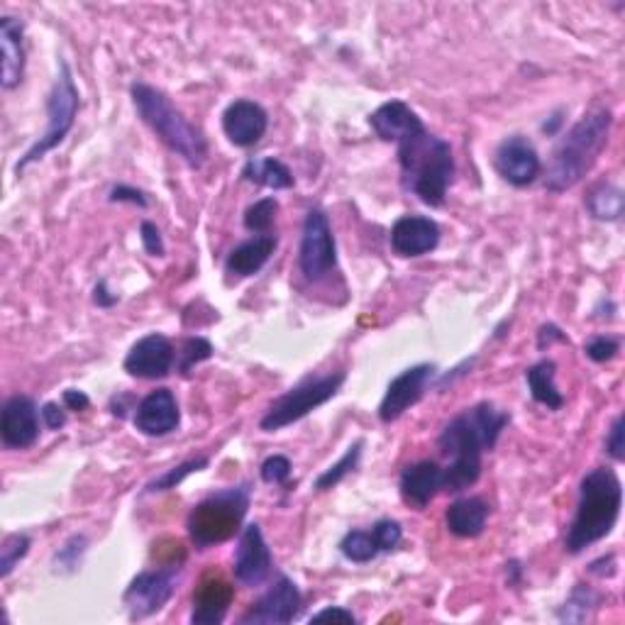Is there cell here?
Wrapping results in <instances>:
<instances>
[{
  "label": "cell",
  "instance_id": "obj_1",
  "mask_svg": "<svg viewBox=\"0 0 625 625\" xmlns=\"http://www.w3.org/2000/svg\"><path fill=\"white\" fill-rule=\"evenodd\" d=\"M511 423V413L493 403H477L449 421L437 447L449 459L443 467V491L459 493L477 484L481 475V455L496 447L503 427Z\"/></svg>",
  "mask_w": 625,
  "mask_h": 625
},
{
  "label": "cell",
  "instance_id": "obj_2",
  "mask_svg": "<svg viewBox=\"0 0 625 625\" xmlns=\"http://www.w3.org/2000/svg\"><path fill=\"white\" fill-rule=\"evenodd\" d=\"M397 145L403 189L413 191L425 205L440 208L455 179L453 147L443 137L427 133V127L405 135Z\"/></svg>",
  "mask_w": 625,
  "mask_h": 625
},
{
  "label": "cell",
  "instance_id": "obj_3",
  "mask_svg": "<svg viewBox=\"0 0 625 625\" xmlns=\"http://www.w3.org/2000/svg\"><path fill=\"white\" fill-rule=\"evenodd\" d=\"M621 509L623 487L616 471L611 467L587 471V477L579 484V503L565 537V550L569 555H579L611 535L621 518Z\"/></svg>",
  "mask_w": 625,
  "mask_h": 625
},
{
  "label": "cell",
  "instance_id": "obj_4",
  "mask_svg": "<svg viewBox=\"0 0 625 625\" xmlns=\"http://www.w3.org/2000/svg\"><path fill=\"white\" fill-rule=\"evenodd\" d=\"M613 127V113L609 108H599L579 120L572 130L559 139L553 152L550 167L545 174V189L550 193H565L587 177L599 155L609 145Z\"/></svg>",
  "mask_w": 625,
  "mask_h": 625
},
{
  "label": "cell",
  "instance_id": "obj_5",
  "mask_svg": "<svg viewBox=\"0 0 625 625\" xmlns=\"http://www.w3.org/2000/svg\"><path fill=\"white\" fill-rule=\"evenodd\" d=\"M133 103L152 133H155L174 155H179L189 167L201 169L208 159V139L199 127L169 101L167 93L149 83H133Z\"/></svg>",
  "mask_w": 625,
  "mask_h": 625
},
{
  "label": "cell",
  "instance_id": "obj_6",
  "mask_svg": "<svg viewBox=\"0 0 625 625\" xmlns=\"http://www.w3.org/2000/svg\"><path fill=\"white\" fill-rule=\"evenodd\" d=\"M249 511V487H230L211 493V496L196 503L191 509L189 518H186V528L193 545L199 550L227 543L243 531V521Z\"/></svg>",
  "mask_w": 625,
  "mask_h": 625
},
{
  "label": "cell",
  "instance_id": "obj_7",
  "mask_svg": "<svg viewBox=\"0 0 625 625\" xmlns=\"http://www.w3.org/2000/svg\"><path fill=\"white\" fill-rule=\"evenodd\" d=\"M79 89H76L74 74L69 69L67 62L59 64V76L52 86L49 101H47V127L45 133L40 135V139L32 145L20 161L15 164V174H23L30 164L40 161L45 155H49L52 149H57L67 135L71 133V127L76 123V115H79Z\"/></svg>",
  "mask_w": 625,
  "mask_h": 625
},
{
  "label": "cell",
  "instance_id": "obj_8",
  "mask_svg": "<svg viewBox=\"0 0 625 625\" xmlns=\"http://www.w3.org/2000/svg\"><path fill=\"white\" fill-rule=\"evenodd\" d=\"M347 379V371H327V375H317L303 379L301 383H295L293 389H289L283 397H279L269 405V411L261 418V431L277 433L281 427L293 425L295 421L305 418V415L313 413L315 409H321L333 397H337V391L343 389V383Z\"/></svg>",
  "mask_w": 625,
  "mask_h": 625
},
{
  "label": "cell",
  "instance_id": "obj_9",
  "mask_svg": "<svg viewBox=\"0 0 625 625\" xmlns=\"http://www.w3.org/2000/svg\"><path fill=\"white\" fill-rule=\"evenodd\" d=\"M183 562H169L159 569H147V572H139L125 591V606L130 611V618L142 621L159 613L171 596L177 594L179 579H181V567Z\"/></svg>",
  "mask_w": 625,
  "mask_h": 625
},
{
  "label": "cell",
  "instance_id": "obj_10",
  "mask_svg": "<svg viewBox=\"0 0 625 625\" xmlns=\"http://www.w3.org/2000/svg\"><path fill=\"white\" fill-rule=\"evenodd\" d=\"M337 267V247L331 221L321 208L305 213L299 247V269L309 281H321Z\"/></svg>",
  "mask_w": 625,
  "mask_h": 625
},
{
  "label": "cell",
  "instance_id": "obj_11",
  "mask_svg": "<svg viewBox=\"0 0 625 625\" xmlns=\"http://www.w3.org/2000/svg\"><path fill=\"white\" fill-rule=\"evenodd\" d=\"M303 609V596L295 581L279 577L269 591L252 606L239 623L243 625H283L299 618Z\"/></svg>",
  "mask_w": 625,
  "mask_h": 625
},
{
  "label": "cell",
  "instance_id": "obj_12",
  "mask_svg": "<svg viewBox=\"0 0 625 625\" xmlns=\"http://www.w3.org/2000/svg\"><path fill=\"white\" fill-rule=\"evenodd\" d=\"M496 171L503 181H509L515 189H523V186H531L543 171L540 155L528 137L513 135L509 139H503L496 149Z\"/></svg>",
  "mask_w": 625,
  "mask_h": 625
},
{
  "label": "cell",
  "instance_id": "obj_13",
  "mask_svg": "<svg viewBox=\"0 0 625 625\" xmlns=\"http://www.w3.org/2000/svg\"><path fill=\"white\" fill-rule=\"evenodd\" d=\"M433 377H435L433 365H415V367L403 369L401 375L389 383L387 393H383L381 405H379V421L381 423L399 421L401 415L411 409V405H415L423 399L427 383H431Z\"/></svg>",
  "mask_w": 625,
  "mask_h": 625
},
{
  "label": "cell",
  "instance_id": "obj_14",
  "mask_svg": "<svg viewBox=\"0 0 625 625\" xmlns=\"http://www.w3.org/2000/svg\"><path fill=\"white\" fill-rule=\"evenodd\" d=\"M271 565L274 559L265 533L257 523L245 525L235 553V579L245 587H261L271 574Z\"/></svg>",
  "mask_w": 625,
  "mask_h": 625
},
{
  "label": "cell",
  "instance_id": "obj_15",
  "mask_svg": "<svg viewBox=\"0 0 625 625\" xmlns=\"http://www.w3.org/2000/svg\"><path fill=\"white\" fill-rule=\"evenodd\" d=\"M177 361V349H174L171 339L159 333H152L139 337L137 343L130 347L125 357V371L130 377L137 379H164L169 377Z\"/></svg>",
  "mask_w": 625,
  "mask_h": 625
},
{
  "label": "cell",
  "instance_id": "obj_16",
  "mask_svg": "<svg viewBox=\"0 0 625 625\" xmlns=\"http://www.w3.org/2000/svg\"><path fill=\"white\" fill-rule=\"evenodd\" d=\"M37 405L30 397H10L0 415V437L8 449H27L40 437Z\"/></svg>",
  "mask_w": 625,
  "mask_h": 625
},
{
  "label": "cell",
  "instance_id": "obj_17",
  "mask_svg": "<svg viewBox=\"0 0 625 625\" xmlns=\"http://www.w3.org/2000/svg\"><path fill=\"white\" fill-rule=\"evenodd\" d=\"M181 423L179 401L169 389L149 391L135 409V427L142 435L164 437L174 433Z\"/></svg>",
  "mask_w": 625,
  "mask_h": 625
},
{
  "label": "cell",
  "instance_id": "obj_18",
  "mask_svg": "<svg viewBox=\"0 0 625 625\" xmlns=\"http://www.w3.org/2000/svg\"><path fill=\"white\" fill-rule=\"evenodd\" d=\"M269 127V115L255 101H235L223 113V133L235 147H255L265 137Z\"/></svg>",
  "mask_w": 625,
  "mask_h": 625
},
{
  "label": "cell",
  "instance_id": "obj_19",
  "mask_svg": "<svg viewBox=\"0 0 625 625\" xmlns=\"http://www.w3.org/2000/svg\"><path fill=\"white\" fill-rule=\"evenodd\" d=\"M440 245V227L425 215H403L391 227V249L399 257H423Z\"/></svg>",
  "mask_w": 625,
  "mask_h": 625
},
{
  "label": "cell",
  "instance_id": "obj_20",
  "mask_svg": "<svg viewBox=\"0 0 625 625\" xmlns=\"http://www.w3.org/2000/svg\"><path fill=\"white\" fill-rule=\"evenodd\" d=\"M235 589L221 574H208L201 579L199 589L193 594V625H221L233 606Z\"/></svg>",
  "mask_w": 625,
  "mask_h": 625
},
{
  "label": "cell",
  "instance_id": "obj_21",
  "mask_svg": "<svg viewBox=\"0 0 625 625\" xmlns=\"http://www.w3.org/2000/svg\"><path fill=\"white\" fill-rule=\"evenodd\" d=\"M401 496L415 509H425L443 491V467L433 459L409 465L401 471Z\"/></svg>",
  "mask_w": 625,
  "mask_h": 625
},
{
  "label": "cell",
  "instance_id": "obj_22",
  "mask_svg": "<svg viewBox=\"0 0 625 625\" xmlns=\"http://www.w3.org/2000/svg\"><path fill=\"white\" fill-rule=\"evenodd\" d=\"M0 52H3V89L13 91L25 76V25L13 15L0 18Z\"/></svg>",
  "mask_w": 625,
  "mask_h": 625
},
{
  "label": "cell",
  "instance_id": "obj_23",
  "mask_svg": "<svg viewBox=\"0 0 625 625\" xmlns=\"http://www.w3.org/2000/svg\"><path fill=\"white\" fill-rule=\"evenodd\" d=\"M369 125L383 142H399L405 135L415 133V130L425 127L418 113L403 101H389L379 105L377 111L369 115Z\"/></svg>",
  "mask_w": 625,
  "mask_h": 625
},
{
  "label": "cell",
  "instance_id": "obj_24",
  "mask_svg": "<svg viewBox=\"0 0 625 625\" xmlns=\"http://www.w3.org/2000/svg\"><path fill=\"white\" fill-rule=\"evenodd\" d=\"M274 249H277V235H255L247 243L237 245L233 252L227 255L225 269L227 274H233L237 279H247L255 277L257 271H261V267L267 265L271 259Z\"/></svg>",
  "mask_w": 625,
  "mask_h": 625
},
{
  "label": "cell",
  "instance_id": "obj_25",
  "mask_svg": "<svg viewBox=\"0 0 625 625\" xmlns=\"http://www.w3.org/2000/svg\"><path fill=\"white\" fill-rule=\"evenodd\" d=\"M489 511V503L481 496H462L449 503L445 511V525L457 537H477L487 528Z\"/></svg>",
  "mask_w": 625,
  "mask_h": 625
},
{
  "label": "cell",
  "instance_id": "obj_26",
  "mask_svg": "<svg viewBox=\"0 0 625 625\" xmlns=\"http://www.w3.org/2000/svg\"><path fill=\"white\" fill-rule=\"evenodd\" d=\"M555 361L553 359H543L533 365L528 371H525V381H528V389L533 393V399L537 403L547 405L550 411H559L565 405V397L562 391L557 389L555 383Z\"/></svg>",
  "mask_w": 625,
  "mask_h": 625
},
{
  "label": "cell",
  "instance_id": "obj_27",
  "mask_svg": "<svg viewBox=\"0 0 625 625\" xmlns=\"http://www.w3.org/2000/svg\"><path fill=\"white\" fill-rule=\"evenodd\" d=\"M243 177L249 183L257 186H267V189L281 191V189H291L293 186V174L291 169L277 157H255L245 164Z\"/></svg>",
  "mask_w": 625,
  "mask_h": 625
},
{
  "label": "cell",
  "instance_id": "obj_28",
  "mask_svg": "<svg viewBox=\"0 0 625 625\" xmlns=\"http://www.w3.org/2000/svg\"><path fill=\"white\" fill-rule=\"evenodd\" d=\"M623 191L616 183H599L587 196V208L591 217L603 223H616L623 217Z\"/></svg>",
  "mask_w": 625,
  "mask_h": 625
},
{
  "label": "cell",
  "instance_id": "obj_29",
  "mask_svg": "<svg viewBox=\"0 0 625 625\" xmlns=\"http://www.w3.org/2000/svg\"><path fill=\"white\" fill-rule=\"evenodd\" d=\"M339 550H343L349 562L357 565H367L381 553L377 537L371 531H349L343 537V543H339Z\"/></svg>",
  "mask_w": 625,
  "mask_h": 625
},
{
  "label": "cell",
  "instance_id": "obj_30",
  "mask_svg": "<svg viewBox=\"0 0 625 625\" xmlns=\"http://www.w3.org/2000/svg\"><path fill=\"white\" fill-rule=\"evenodd\" d=\"M596 603H599V596L594 589L577 584L572 589V594H569V599L562 603V609L557 611V618L562 623H581V621H587L589 611L594 609Z\"/></svg>",
  "mask_w": 625,
  "mask_h": 625
},
{
  "label": "cell",
  "instance_id": "obj_31",
  "mask_svg": "<svg viewBox=\"0 0 625 625\" xmlns=\"http://www.w3.org/2000/svg\"><path fill=\"white\" fill-rule=\"evenodd\" d=\"M361 447H365V443H361V440H357L353 447H347V453L339 457L333 467H327L323 475L315 479V489L317 491H327V489L337 487L339 481H343L347 475H353V471L359 465V459H361Z\"/></svg>",
  "mask_w": 625,
  "mask_h": 625
},
{
  "label": "cell",
  "instance_id": "obj_32",
  "mask_svg": "<svg viewBox=\"0 0 625 625\" xmlns=\"http://www.w3.org/2000/svg\"><path fill=\"white\" fill-rule=\"evenodd\" d=\"M277 213H279V201L274 199V196L252 203L245 211V227L255 235H269L274 223H277Z\"/></svg>",
  "mask_w": 625,
  "mask_h": 625
},
{
  "label": "cell",
  "instance_id": "obj_33",
  "mask_svg": "<svg viewBox=\"0 0 625 625\" xmlns=\"http://www.w3.org/2000/svg\"><path fill=\"white\" fill-rule=\"evenodd\" d=\"M205 467H208V457H203V455H201V457L186 459V462H181V465H177V467H171V469L164 471V475L157 477L155 481H149L147 491L155 493V491H171V489H177L186 477H191V475H196V471H201V469H205Z\"/></svg>",
  "mask_w": 625,
  "mask_h": 625
},
{
  "label": "cell",
  "instance_id": "obj_34",
  "mask_svg": "<svg viewBox=\"0 0 625 625\" xmlns=\"http://www.w3.org/2000/svg\"><path fill=\"white\" fill-rule=\"evenodd\" d=\"M32 540L25 533H13L8 535L3 540V547H0V577L8 579L13 574V569L20 565V559H25V555L30 553Z\"/></svg>",
  "mask_w": 625,
  "mask_h": 625
},
{
  "label": "cell",
  "instance_id": "obj_35",
  "mask_svg": "<svg viewBox=\"0 0 625 625\" xmlns=\"http://www.w3.org/2000/svg\"><path fill=\"white\" fill-rule=\"evenodd\" d=\"M86 555V537L74 535L71 540L59 547V553L54 555V572H76Z\"/></svg>",
  "mask_w": 625,
  "mask_h": 625
},
{
  "label": "cell",
  "instance_id": "obj_36",
  "mask_svg": "<svg viewBox=\"0 0 625 625\" xmlns=\"http://www.w3.org/2000/svg\"><path fill=\"white\" fill-rule=\"evenodd\" d=\"M213 357V345L208 343L205 337H191L186 339L181 353H177L179 359V369L181 371H189L193 365H199V361H205Z\"/></svg>",
  "mask_w": 625,
  "mask_h": 625
},
{
  "label": "cell",
  "instance_id": "obj_37",
  "mask_svg": "<svg viewBox=\"0 0 625 625\" xmlns=\"http://www.w3.org/2000/svg\"><path fill=\"white\" fill-rule=\"evenodd\" d=\"M618 349H621V343L616 337H611V335H596V337H591L587 347H584V353L591 361H596V365H603V361H611L613 357L618 355Z\"/></svg>",
  "mask_w": 625,
  "mask_h": 625
},
{
  "label": "cell",
  "instance_id": "obj_38",
  "mask_svg": "<svg viewBox=\"0 0 625 625\" xmlns=\"http://www.w3.org/2000/svg\"><path fill=\"white\" fill-rule=\"evenodd\" d=\"M259 475H261V479L267 481V484H283V481L291 477L289 457H283V455L267 457L259 467Z\"/></svg>",
  "mask_w": 625,
  "mask_h": 625
},
{
  "label": "cell",
  "instance_id": "obj_39",
  "mask_svg": "<svg viewBox=\"0 0 625 625\" xmlns=\"http://www.w3.org/2000/svg\"><path fill=\"white\" fill-rule=\"evenodd\" d=\"M371 533H375L381 553L397 550V547L401 545V537H403L401 525L397 521H389V518L375 523V528H371Z\"/></svg>",
  "mask_w": 625,
  "mask_h": 625
},
{
  "label": "cell",
  "instance_id": "obj_40",
  "mask_svg": "<svg viewBox=\"0 0 625 625\" xmlns=\"http://www.w3.org/2000/svg\"><path fill=\"white\" fill-rule=\"evenodd\" d=\"M139 237H142V247H145V252H147L149 257H164V252H167V247H164L161 233H159V227L155 223H149V221L142 223Z\"/></svg>",
  "mask_w": 625,
  "mask_h": 625
},
{
  "label": "cell",
  "instance_id": "obj_41",
  "mask_svg": "<svg viewBox=\"0 0 625 625\" xmlns=\"http://www.w3.org/2000/svg\"><path fill=\"white\" fill-rule=\"evenodd\" d=\"M606 453L621 462L625 457V443H623V415H616V421H613L609 437H606Z\"/></svg>",
  "mask_w": 625,
  "mask_h": 625
},
{
  "label": "cell",
  "instance_id": "obj_42",
  "mask_svg": "<svg viewBox=\"0 0 625 625\" xmlns=\"http://www.w3.org/2000/svg\"><path fill=\"white\" fill-rule=\"evenodd\" d=\"M111 201L113 203H133L139 208H147V196L133 189V186H115L111 191Z\"/></svg>",
  "mask_w": 625,
  "mask_h": 625
},
{
  "label": "cell",
  "instance_id": "obj_43",
  "mask_svg": "<svg viewBox=\"0 0 625 625\" xmlns=\"http://www.w3.org/2000/svg\"><path fill=\"white\" fill-rule=\"evenodd\" d=\"M323 621H335V623H357V616L353 611H347L343 606H331L323 609L311 616V623H323Z\"/></svg>",
  "mask_w": 625,
  "mask_h": 625
},
{
  "label": "cell",
  "instance_id": "obj_44",
  "mask_svg": "<svg viewBox=\"0 0 625 625\" xmlns=\"http://www.w3.org/2000/svg\"><path fill=\"white\" fill-rule=\"evenodd\" d=\"M42 421H45L49 431H62V427L67 425V413H64V405L59 403L42 405Z\"/></svg>",
  "mask_w": 625,
  "mask_h": 625
},
{
  "label": "cell",
  "instance_id": "obj_45",
  "mask_svg": "<svg viewBox=\"0 0 625 625\" xmlns=\"http://www.w3.org/2000/svg\"><path fill=\"white\" fill-rule=\"evenodd\" d=\"M553 343H567V335L559 331L557 325L547 323L540 327V333H537V347L545 349V347H550Z\"/></svg>",
  "mask_w": 625,
  "mask_h": 625
},
{
  "label": "cell",
  "instance_id": "obj_46",
  "mask_svg": "<svg viewBox=\"0 0 625 625\" xmlns=\"http://www.w3.org/2000/svg\"><path fill=\"white\" fill-rule=\"evenodd\" d=\"M93 303L98 305V309H113V305L118 303V293H113L111 289H108V281L101 279L96 283V289H93Z\"/></svg>",
  "mask_w": 625,
  "mask_h": 625
},
{
  "label": "cell",
  "instance_id": "obj_47",
  "mask_svg": "<svg viewBox=\"0 0 625 625\" xmlns=\"http://www.w3.org/2000/svg\"><path fill=\"white\" fill-rule=\"evenodd\" d=\"M89 405H91V401L83 391H76V389L64 391V409L67 411H86Z\"/></svg>",
  "mask_w": 625,
  "mask_h": 625
},
{
  "label": "cell",
  "instance_id": "obj_48",
  "mask_svg": "<svg viewBox=\"0 0 625 625\" xmlns=\"http://www.w3.org/2000/svg\"><path fill=\"white\" fill-rule=\"evenodd\" d=\"M506 574H511V577H509V584H518L521 565H518V562H509V565H506Z\"/></svg>",
  "mask_w": 625,
  "mask_h": 625
}]
</instances>
